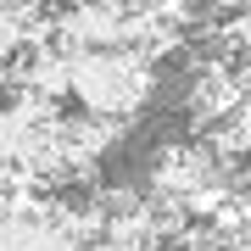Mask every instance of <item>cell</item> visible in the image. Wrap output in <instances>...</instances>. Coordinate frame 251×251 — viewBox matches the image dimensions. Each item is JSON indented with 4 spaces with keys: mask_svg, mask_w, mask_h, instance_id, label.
<instances>
[{
    "mask_svg": "<svg viewBox=\"0 0 251 251\" xmlns=\"http://www.w3.org/2000/svg\"><path fill=\"white\" fill-rule=\"evenodd\" d=\"M67 95L84 106V117H106V123H128L162 95V67H151L134 50H84L73 56Z\"/></svg>",
    "mask_w": 251,
    "mask_h": 251,
    "instance_id": "6da1fadb",
    "label": "cell"
}]
</instances>
